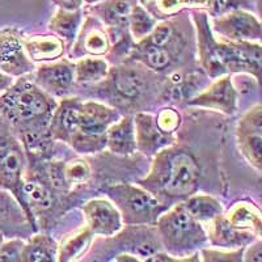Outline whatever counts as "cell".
<instances>
[{
  "label": "cell",
  "instance_id": "d6986e66",
  "mask_svg": "<svg viewBox=\"0 0 262 262\" xmlns=\"http://www.w3.org/2000/svg\"><path fill=\"white\" fill-rule=\"evenodd\" d=\"M114 155L130 156L137 152L134 114H123L106 131V148Z\"/></svg>",
  "mask_w": 262,
  "mask_h": 262
},
{
  "label": "cell",
  "instance_id": "2e32d148",
  "mask_svg": "<svg viewBox=\"0 0 262 262\" xmlns=\"http://www.w3.org/2000/svg\"><path fill=\"white\" fill-rule=\"evenodd\" d=\"M86 227L92 235L111 237L122 229L123 222L116 206L106 198H93L83 206Z\"/></svg>",
  "mask_w": 262,
  "mask_h": 262
},
{
  "label": "cell",
  "instance_id": "52a82bcc",
  "mask_svg": "<svg viewBox=\"0 0 262 262\" xmlns=\"http://www.w3.org/2000/svg\"><path fill=\"white\" fill-rule=\"evenodd\" d=\"M122 113L116 107L95 100H83L79 127L69 146L81 155L97 154L106 148V131Z\"/></svg>",
  "mask_w": 262,
  "mask_h": 262
},
{
  "label": "cell",
  "instance_id": "ba28073f",
  "mask_svg": "<svg viewBox=\"0 0 262 262\" xmlns=\"http://www.w3.org/2000/svg\"><path fill=\"white\" fill-rule=\"evenodd\" d=\"M107 198L117 207L126 226L154 224L168 206L159 202L149 191L139 185L116 184L105 188Z\"/></svg>",
  "mask_w": 262,
  "mask_h": 262
},
{
  "label": "cell",
  "instance_id": "4fadbf2b",
  "mask_svg": "<svg viewBox=\"0 0 262 262\" xmlns=\"http://www.w3.org/2000/svg\"><path fill=\"white\" fill-rule=\"evenodd\" d=\"M237 101L238 92L231 79V75H224L214 79V81L205 91L189 98L186 105L232 116L237 111Z\"/></svg>",
  "mask_w": 262,
  "mask_h": 262
},
{
  "label": "cell",
  "instance_id": "cb8c5ba5",
  "mask_svg": "<svg viewBox=\"0 0 262 262\" xmlns=\"http://www.w3.org/2000/svg\"><path fill=\"white\" fill-rule=\"evenodd\" d=\"M227 221L233 227L243 231H249L261 238L262 235V215L261 210L252 201H238L229 207L224 214Z\"/></svg>",
  "mask_w": 262,
  "mask_h": 262
},
{
  "label": "cell",
  "instance_id": "b9f144b4",
  "mask_svg": "<svg viewBox=\"0 0 262 262\" xmlns=\"http://www.w3.org/2000/svg\"><path fill=\"white\" fill-rule=\"evenodd\" d=\"M3 243H4V235L2 232H0V245L3 244Z\"/></svg>",
  "mask_w": 262,
  "mask_h": 262
},
{
  "label": "cell",
  "instance_id": "83f0119b",
  "mask_svg": "<svg viewBox=\"0 0 262 262\" xmlns=\"http://www.w3.org/2000/svg\"><path fill=\"white\" fill-rule=\"evenodd\" d=\"M75 64V84L88 85L98 84L105 80L109 74L111 66L104 58L85 57L74 60Z\"/></svg>",
  "mask_w": 262,
  "mask_h": 262
},
{
  "label": "cell",
  "instance_id": "d4e9b609",
  "mask_svg": "<svg viewBox=\"0 0 262 262\" xmlns=\"http://www.w3.org/2000/svg\"><path fill=\"white\" fill-rule=\"evenodd\" d=\"M84 20L83 9L78 11H64V9L57 8L55 13L51 16L49 21V30L51 34L57 36L66 43L67 49L72 45L75 41L80 25Z\"/></svg>",
  "mask_w": 262,
  "mask_h": 262
},
{
  "label": "cell",
  "instance_id": "7402d4cb",
  "mask_svg": "<svg viewBox=\"0 0 262 262\" xmlns=\"http://www.w3.org/2000/svg\"><path fill=\"white\" fill-rule=\"evenodd\" d=\"M139 0H102L88 6L86 12L101 21L105 27L127 28L131 11Z\"/></svg>",
  "mask_w": 262,
  "mask_h": 262
},
{
  "label": "cell",
  "instance_id": "6da1fadb",
  "mask_svg": "<svg viewBox=\"0 0 262 262\" xmlns=\"http://www.w3.org/2000/svg\"><path fill=\"white\" fill-rule=\"evenodd\" d=\"M195 33L198 60L203 71L214 80L224 75L249 74L261 79V42H231L217 38L210 25V16L202 9L190 11Z\"/></svg>",
  "mask_w": 262,
  "mask_h": 262
},
{
  "label": "cell",
  "instance_id": "5bb4252c",
  "mask_svg": "<svg viewBox=\"0 0 262 262\" xmlns=\"http://www.w3.org/2000/svg\"><path fill=\"white\" fill-rule=\"evenodd\" d=\"M33 72V81L54 98L66 97L75 85V64L69 58L41 63Z\"/></svg>",
  "mask_w": 262,
  "mask_h": 262
},
{
  "label": "cell",
  "instance_id": "30bf717a",
  "mask_svg": "<svg viewBox=\"0 0 262 262\" xmlns=\"http://www.w3.org/2000/svg\"><path fill=\"white\" fill-rule=\"evenodd\" d=\"M25 34L17 28L0 29V71L17 79L36 70L24 49Z\"/></svg>",
  "mask_w": 262,
  "mask_h": 262
},
{
  "label": "cell",
  "instance_id": "8fae6325",
  "mask_svg": "<svg viewBox=\"0 0 262 262\" xmlns=\"http://www.w3.org/2000/svg\"><path fill=\"white\" fill-rule=\"evenodd\" d=\"M238 149L257 172L262 170V106L253 105L240 118L236 128Z\"/></svg>",
  "mask_w": 262,
  "mask_h": 262
},
{
  "label": "cell",
  "instance_id": "74e56055",
  "mask_svg": "<svg viewBox=\"0 0 262 262\" xmlns=\"http://www.w3.org/2000/svg\"><path fill=\"white\" fill-rule=\"evenodd\" d=\"M15 79L11 78L9 75L4 74V72L0 71V96L3 95L7 90H8L9 86L12 85Z\"/></svg>",
  "mask_w": 262,
  "mask_h": 262
},
{
  "label": "cell",
  "instance_id": "3957f363",
  "mask_svg": "<svg viewBox=\"0 0 262 262\" xmlns=\"http://www.w3.org/2000/svg\"><path fill=\"white\" fill-rule=\"evenodd\" d=\"M2 112L17 137L29 133H49L53 112L57 107L54 98L30 79L21 76L0 96Z\"/></svg>",
  "mask_w": 262,
  "mask_h": 262
},
{
  "label": "cell",
  "instance_id": "484cf974",
  "mask_svg": "<svg viewBox=\"0 0 262 262\" xmlns=\"http://www.w3.org/2000/svg\"><path fill=\"white\" fill-rule=\"evenodd\" d=\"M182 205H184L185 210L203 226L214 221L215 217L224 214L223 203L215 196L206 193L193 194L185 201H182Z\"/></svg>",
  "mask_w": 262,
  "mask_h": 262
},
{
  "label": "cell",
  "instance_id": "9a60e30c",
  "mask_svg": "<svg viewBox=\"0 0 262 262\" xmlns=\"http://www.w3.org/2000/svg\"><path fill=\"white\" fill-rule=\"evenodd\" d=\"M83 100L76 96H66L58 101L49 122V135L54 142L70 144L76 134Z\"/></svg>",
  "mask_w": 262,
  "mask_h": 262
},
{
  "label": "cell",
  "instance_id": "8d00e7d4",
  "mask_svg": "<svg viewBox=\"0 0 262 262\" xmlns=\"http://www.w3.org/2000/svg\"><path fill=\"white\" fill-rule=\"evenodd\" d=\"M161 258H163L164 262H201V257H200V252H196V253L189 254V256L185 257H173L169 256V254L164 253L161 252L160 253Z\"/></svg>",
  "mask_w": 262,
  "mask_h": 262
},
{
  "label": "cell",
  "instance_id": "d6a6232c",
  "mask_svg": "<svg viewBox=\"0 0 262 262\" xmlns=\"http://www.w3.org/2000/svg\"><path fill=\"white\" fill-rule=\"evenodd\" d=\"M156 123L159 128L167 135H176L179 128L181 127L182 117L180 112L174 107H161L158 114H155Z\"/></svg>",
  "mask_w": 262,
  "mask_h": 262
},
{
  "label": "cell",
  "instance_id": "d590c367",
  "mask_svg": "<svg viewBox=\"0 0 262 262\" xmlns=\"http://www.w3.org/2000/svg\"><path fill=\"white\" fill-rule=\"evenodd\" d=\"M53 3L57 8L64 9V11H78L83 9L84 0H53Z\"/></svg>",
  "mask_w": 262,
  "mask_h": 262
},
{
  "label": "cell",
  "instance_id": "f546056e",
  "mask_svg": "<svg viewBox=\"0 0 262 262\" xmlns=\"http://www.w3.org/2000/svg\"><path fill=\"white\" fill-rule=\"evenodd\" d=\"M156 24H158V20L138 2L131 11L127 25L133 41L138 43L147 38L152 33L154 28L156 27Z\"/></svg>",
  "mask_w": 262,
  "mask_h": 262
},
{
  "label": "cell",
  "instance_id": "44dd1931",
  "mask_svg": "<svg viewBox=\"0 0 262 262\" xmlns=\"http://www.w3.org/2000/svg\"><path fill=\"white\" fill-rule=\"evenodd\" d=\"M23 193H24L25 202L34 217L39 214L50 211L54 207L55 195L53 194V189L42 177L36 174L29 176L25 172Z\"/></svg>",
  "mask_w": 262,
  "mask_h": 262
},
{
  "label": "cell",
  "instance_id": "ffe728a7",
  "mask_svg": "<svg viewBox=\"0 0 262 262\" xmlns=\"http://www.w3.org/2000/svg\"><path fill=\"white\" fill-rule=\"evenodd\" d=\"M24 49L28 58L34 64L49 63L63 58L67 46L54 34H32L24 37Z\"/></svg>",
  "mask_w": 262,
  "mask_h": 262
},
{
  "label": "cell",
  "instance_id": "e575fe53",
  "mask_svg": "<svg viewBox=\"0 0 262 262\" xmlns=\"http://www.w3.org/2000/svg\"><path fill=\"white\" fill-rule=\"evenodd\" d=\"M25 242L23 238H11L0 245V262H24L23 249Z\"/></svg>",
  "mask_w": 262,
  "mask_h": 262
},
{
  "label": "cell",
  "instance_id": "277c9868",
  "mask_svg": "<svg viewBox=\"0 0 262 262\" xmlns=\"http://www.w3.org/2000/svg\"><path fill=\"white\" fill-rule=\"evenodd\" d=\"M155 226L164 253L169 256L185 257L209 247L205 226L185 210L182 202L168 207Z\"/></svg>",
  "mask_w": 262,
  "mask_h": 262
},
{
  "label": "cell",
  "instance_id": "603a6c76",
  "mask_svg": "<svg viewBox=\"0 0 262 262\" xmlns=\"http://www.w3.org/2000/svg\"><path fill=\"white\" fill-rule=\"evenodd\" d=\"M139 3L158 21L167 20L185 11H209L211 0H139Z\"/></svg>",
  "mask_w": 262,
  "mask_h": 262
},
{
  "label": "cell",
  "instance_id": "9c48e42d",
  "mask_svg": "<svg viewBox=\"0 0 262 262\" xmlns=\"http://www.w3.org/2000/svg\"><path fill=\"white\" fill-rule=\"evenodd\" d=\"M215 36L231 42H261V21L247 9H236L219 17H210Z\"/></svg>",
  "mask_w": 262,
  "mask_h": 262
},
{
  "label": "cell",
  "instance_id": "7bdbcfd3",
  "mask_svg": "<svg viewBox=\"0 0 262 262\" xmlns=\"http://www.w3.org/2000/svg\"><path fill=\"white\" fill-rule=\"evenodd\" d=\"M0 112H2V101H0Z\"/></svg>",
  "mask_w": 262,
  "mask_h": 262
},
{
  "label": "cell",
  "instance_id": "ac0fdd59",
  "mask_svg": "<svg viewBox=\"0 0 262 262\" xmlns=\"http://www.w3.org/2000/svg\"><path fill=\"white\" fill-rule=\"evenodd\" d=\"M205 228L207 233V240H209V247L216 248V249L232 250L248 248L259 240L258 236L254 233L233 227L227 221L224 214L206 224Z\"/></svg>",
  "mask_w": 262,
  "mask_h": 262
},
{
  "label": "cell",
  "instance_id": "f35d334b",
  "mask_svg": "<svg viewBox=\"0 0 262 262\" xmlns=\"http://www.w3.org/2000/svg\"><path fill=\"white\" fill-rule=\"evenodd\" d=\"M114 262H143V261H142L139 257L133 256V254L122 253V254H119V256L116 257Z\"/></svg>",
  "mask_w": 262,
  "mask_h": 262
},
{
  "label": "cell",
  "instance_id": "4dcf8cb0",
  "mask_svg": "<svg viewBox=\"0 0 262 262\" xmlns=\"http://www.w3.org/2000/svg\"><path fill=\"white\" fill-rule=\"evenodd\" d=\"M63 174L69 188L72 185L84 184L92 176V169L88 161L84 159H72L63 164Z\"/></svg>",
  "mask_w": 262,
  "mask_h": 262
},
{
  "label": "cell",
  "instance_id": "8992f818",
  "mask_svg": "<svg viewBox=\"0 0 262 262\" xmlns=\"http://www.w3.org/2000/svg\"><path fill=\"white\" fill-rule=\"evenodd\" d=\"M156 72L146 69L140 63L114 66L109 70L106 79L98 83L106 86L107 92L116 97L117 104L128 109H135V113L140 112L139 105L147 97L160 88V80Z\"/></svg>",
  "mask_w": 262,
  "mask_h": 262
},
{
  "label": "cell",
  "instance_id": "e0dca14e",
  "mask_svg": "<svg viewBox=\"0 0 262 262\" xmlns=\"http://www.w3.org/2000/svg\"><path fill=\"white\" fill-rule=\"evenodd\" d=\"M137 151L146 156H155L159 151L170 146L177 140L176 135H167L159 128L155 114L138 112L134 114Z\"/></svg>",
  "mask_w": 262,
  "mask_h": 262
},
{
  "label": "cell",
  "instance_id": "7a4b0ae2",
  "mask_svg": "<svg viewBox=\"0 0 262 262\" xmlns=\"http://www.w3.org/2000/svg\"><path fill=\"white\" fill-rule=\"evenodd\" d=\"M201 177L202 165L196 156L176 140L154 156L151 169L138 185L170 207L198 193Z\"/></svg>",
  "mask_w": 262,
  "mask_h": 262
},
{
  "label": "cell",
  "instance_id": "4316f807",
  "mask_svg": "<svg viewBox=\"0 0 262 262\" xmlns=\"http://www.w3.org/2000/svg\"><path fill=\"white\" fill-rule=\"evenodd\" d=\"M24 262H58V243L48 233H34L24 244Z\"/></svg>",
  "mask_w": 262,
  "mask_h": 262
},
{
  "label": "cell",
  "instance_id": "836d02e7",
  "mask_svg": "<svg viewBox=\"0 0 262 262\" xmlns=\"http://www.w3.org/2000/svg\"><path fill=\"white\" fill-rule=\"evenodd\" d=\"M253 8L252 0H211V6L207 11L210 17H219L236 9Z\"/></svg>",
  "mask_w": 262,
  "mask_h": 262
},
{
  "label": "cell",
  "instance_id": "7c38bea8",
  "mask_svg": "<svg viewBox=\"0 0 262 262\" xmlns=\"http://www.w3.org/2000/svg\"><path fill=\"white\" fill-rule=\"evenodd\" d=\"M111 51V42L107 37L106 28L95 16L88 15L83 20L78 36L69 48V59L78 60L80 58H102Z\"/></svg>",
  "mask_w": 262,
  "mask_h": 262
},
{
  "label": "cell",
  "instance_id": "60d3db41",
  "mask_svg": "<svg viewBox=\"0 0 262 262\" xmlns=\"http://www.w3.org/2000/svg\"><path fill=\"white\" fill-rule=\"evenodd\" d=\"M100 2H102V0H84V4L88 7V6H93V4L100 3Z\"/></svg>",
  "mask_w": 262,
  "mask_h": 262
},
{
  "label": "cell",
  "instance_id": "5b68a950",
  "mask_svg": "<svg viewBox=\"0 0 262 262\" xmlns=\"http://www.w3.org/2000/svg\"><path fill=\"white\" fill-rule=\"evenodd\" d=\"M28 168V158L15 131L0 116V190L8 191L24 211L28 222L37 232L36 217L25 202L23 185Z\"/></svg>",
  "mask_w": 262,
  "mask_h": 262
},
{
  "label": "cell",
  "instance_id": "f1b7e54d",
  "mask_svg": "<svg viewBox=\"0 0 262 262\" xmlns=\"http://www.w3.org/2000/svg\"><path fill=\"white\" fill-rule=\"evenodd\" d=\"M92 232L88 227H83L72 235L66 236L58 244V262H74L80 258L90 248Z\"/></svg>",
  "mask_w": 262,
  "mask_h": 262
},
{
  "label": "cell",
  "instance_id": "1f68e13d",
  "mask_svg": "<svg viewBox=\"0 0 262 262\" xmlns=\"http://www.w3.org/2000/svg\"><path fill=\"white\" fill-rule=\"evenodd\" d=\"M245 250L247 248L227 250L206 247L200 250L201 262H244Z\"/></svg>",
  "mask_w": 262,
  "mask_h": 262
},
{
  "label": "cell",
  "instance_id": "ab89813d",
  "mask_svg": "<svg viewBox=\"0 0 262 262\" xmlns=\"http://www.w3.org/2000/svg\"><path fill=\"white\" fill-rule=\"evenodd\" d=\"M144 262H164V261H163V258H161L160 253H156V254H154V256L147 257V259Z\"/></svg>",
  "mask_w": 262,
  "mask_h": 262
}]
</instances>
